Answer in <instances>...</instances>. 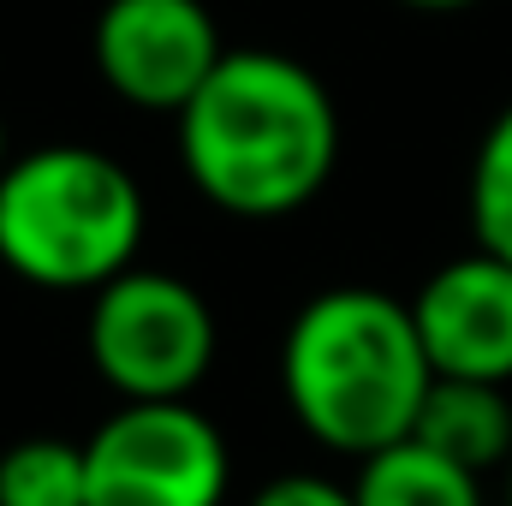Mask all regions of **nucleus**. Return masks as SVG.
I'll return each mask as SVG.
<instances>
[{
  "instance_id": "7ed1b4c3",
  "label": "nucleus",
  "mask_w": 512,
  "mask_h": 506,
  "mask_svg": "<svg viewBox=\"0 0 512 506\" xmlns=\"http://www.w3.org/2000/svg\"><path fill=\"white\" fill-rule=\"evenodd\" d=\"M143 191L84 143H48L0 167V262L42 292H102L137 268Z\"/></svg>"
},
{
  "instance_id": "f257e3e1",
  "label": "nucleus",
  "mask_w": 512,
  "mask_h": 506,
  "mask_svg": "<svg viewBox=\"0 0 512 506\" xmlns=\"http://www.w3.org/2000/svg\"><path fill=\"white\" fill-rule=\"evenodd\" d=\"M179 155L215 209L280 221L334 179L340 108L304 60L233 48L179 108Z\"/></svg>"
},
{
  "instance_id": "f03ea898",
  "label": "nucleus",
  "mask_w": 512,
  "mask_h": 506,
  "mask_svg": "<svg viewBox=\"0 0 512 506\" xmlns=\"http://www.w3.org/2000/svg\"><path fill=\"white\" fill-rule=\"evenodd\" d=\"M429 381L435 370L423 358L411 304L376 286L316 292L280 340L286 405L328 453L370 459L405 441Z\"/></svg>"
},
{
  "instance_id": "0eeeda50",
  "label": "nucleus",
  "mask_w": 512,
  "mask_h": 506,
  "mask_svg": "<svg viewBox=\"0 0 512 506\" xmlns=\"http://www.w3.org/2000/svg\"><path fill=\"white\" fill-rule=\"evenodd\" d=\"M411 322L435 376L453 381H512V262L465 251L441 262L417 298Z\"/></svg>"
},
{
  "instance_id": "6e6552de",
  "label": "nucleus",
  "mask_w": 512,
  "mask_h": 506,
  "mask_svg": "<svg viewBox=\"0 0 512 506\" xmlns=\"http://www.w3.org/2000/svg\"><path fill=\"white\" fill-rule=\"evenodd\" d=\"M411 441L435 447L441 459L489 477L512 459V399L495 381H453L435 376L423 393V411L411 423Z\"/></svg>"
},
{
  "instance_id": "9b49d317",
  "label": "nucleus",
  "mask_w": 512,
  "mask_h": 506,
  "mask_svg": "<svg viewBox=\"0 0 512 506\" xmlns=\"http://www.w3.org/2000/svg\"><path fill=\"white\" fill-rule=\"evenodd\" d=\"M471 233L477 251L512 262V102L489 120L477 155H471Z\"/></svg>"
},
{
  "instance_id": "39448f33",
  "label": "nucleus",
  "mask_w": 512,
  "mask_h": 506,
  "mask_svg": "<svg viewBox=\"0 0 512 506\" xmlns=\"http://www.w3.org/2000/svg\"><path fill=\"white\" fill-rule=\"evenodd\" d=\"M90 506H221L233 453L191 399H126L84 441Z\"/></svg>"
},
{
  "instance_id": "1a4fd4ad",
  "label": "nucleus",
  "mask_w": 512,
  "mask_h": 506,
  "mask_svg": "<svg viewBox=\"0 0 512 506\" xmlns=\"http://www.w3.org/2000/svg\"><path fill=\"white\" fill-rule=\"evenodd\" d=\"M352 501L358 506H483V477L405 435L382 453L358 459Z\"/></svg>"
},
{
  "instance_id": "423d86ee",
  "label": "nucleus",
  "mask_w": 512,
  "mask_h": 506,
  "mask_svg": "<svg viewBox=\"0 0 512 506\" xmlns=\"http://www.w3.org/2000/svg\"><path fill=\"white\" fill-rule=\"evenodd\" d=\"M90 42L102 84L149 114H179L227 54L203 0H108Z\"/></svg>"
},
{
  "instance_id": "4468645a",
  "label": "nucleus",
  "mask_w": 512,
  "mask_h": 506,
  "mask_svg": "<svg viewBox=\"0 0 512 506\" xmlns=\"http://www.w3.org/2000/svg\"><path fill=\"white\" fill-rule=\"evenodd\" d=\"M0 167H6V120H0Z\"/></svg>"
},
{
  "instance_id": "20e7f679",
  "label": "nucleus",
  "mask_w": 512,
  "mask_h": 506,
  "mask_svg": "<svg viewBox=\"0 0 512 506\" xmlns=\"http://www.w3.org/2000/svg\"><path fill=\"white\" fill-rule=\"evenodd\" d=\"M90 364L120 399H191L215 364V310L161 268H126L90 298Z\"/></svg>"
},
{
  "instance_id": "f8f14e48",
  "label": "nucleus",
  "mask_w": 512,
  "mask_h": 506,
  "mask_svg": "<svg viewBox=\"0 0 512 506\" xmlns=\"http://www.w3.org/2000/svg\"><path fill=\"white\" fill-rule=\"evenodd\" d=\"M251 506H358V501H352L346 483H328V477L298 471V477H274Z\"/></svg>"
},
{
  "instance_id": "ddd939ff",
  "label": "nucleus",
  "mask_w": 512,
  "mask_h": 506,
  "mask_svg": "<svg viewBox=\"0 0 512 506\" xmlns=\"http://www.w3.org/2000/svg\"><path fill=\"white\" fill-rule=\"evenodd\" d=\"M399 6H417V12H459V6H477V0H399Z\"/></svg>"
},
{
  "instance_id": "9d476101",
  "label": "nucleus",
  "mask_w": 512,
  "mask_h": 506,
  "mask_svg": "<svg viewBox=\"0 0 512 506\" xmlns=\"http://www.w3.org/2000/svg\"><path fill=\"white\" fill-rule=\"evenodd\" d=\"M0 506H90L84 441L30 435L0 453Z\"/></svg>"
},
{
  "instance_id": "2eb2a0df",
  "label": "nucleus",
  "mask_w": 512,
  "mask_h": 506,
  "mask_svg": "<svg viewBox=\"0 0 512 506\" xmlns=\"http://www.w3.org/2000/svg\"><path fill=\"white\" fill-rule=\"evenodd\" d=\"M507 506H512V459H507Z\"/></svg>"
}]
</instances>
